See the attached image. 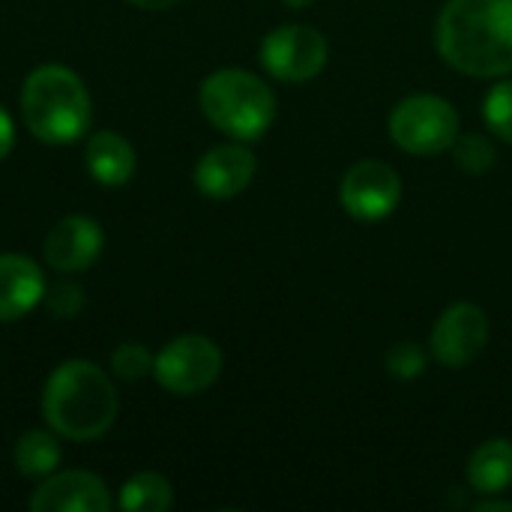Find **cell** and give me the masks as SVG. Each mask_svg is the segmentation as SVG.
Returning <instances> with one entry per match:
<instances>
[{
  "mask_svg": "<svg viewBox=\"0 0 512 512\" xmlns=\"http://www.w3.org/2000/svg\"><path fill=\"white\" fill-rule=\"evenodd\" d=\"M435 48L462 75H510L512 0H447L435 24Z\"/></svg>",
  "mask_w": 512,
  "mask_h": 512,
  "instance_id": "6da1fadb",
  "label": "cell"
},
{
  "mask_svg": "<svg viewBox=\"0 0 512 512\" xmlns=\"http://www.w3.org/2000/svg\"><path fill=\"white\" fill-rule=\"evenodd\" d=\"M42 420L63 441L87 444L111 432L120 399L111 375L90 360H63L42 387Z\"/></svg>",
  "mask_w": 512,
  "mask_h": 512,
  "instance_id": "7a4b0ae2",
  "label": "cell"
},
{
  "mask_svg": "<svg viewBox=\"0 0 512 512\" xmlns=\"http://www.w3.org/2000/svg\"><path fill=\"white\" fill-rule=\"evenodd\" d=\"M21 120L24 129L51 147L75 144L90 132L93 99L81 75L63 63L36 66L21 84Z\"/></svg>",
  "mask_w": 512,
  "mask_h": 512,
  "instance_id": "3957f363",
  "label": "cell"
},
{
  "mask_svg": "<svg viewBox=\"0 0 512 512\" xmlns=\"http://www.w3.org/2000/svg\"><path fill=\"white\" fill-rule=\"evenodd\" d=\"M201 114L234 141H258L276 120V96L267 81L246 69H216L198 90Z\"/></svg>",
  "mask_w": 512,
  "mask_h": 512,
  "instance_id": "277c9868",
  "label": "cell"
},
{
  "mask_svg": "<svg viewBox=\"0 0 512 512\" xmlns=\"http://www.w3.org/2000/svg\"><path fill=\"white\" fill-rule=\"evenodd\" d=\"M390 138L411 156L447 153L459 138V114L435 93H414L393 108Z\"/></svg>",
  "mask_w": 512,
  "mask_h": 512,
  "instance_id": "5b68a950",
  "label": "cell"
},
{
  "mask_svg": "<svg viewBox=\"0 0 512 512\" xmlns=\"http://www.w3.org/2000/svg\"><path fill=\"white\" fill-rule=\"evenodd\" d=\"M222 366V351L210 336L186 333L156 351L153 381L171 396H198L219 381Z\"/></svg>",
  "mask_w": 512,
  "mask_h": 512,
  "instance_id": "8992f818",
  "label": "cell"
},
{
  "mask_svg": "<svg viewBox=\"0 0 512 512\" xmlns=\"http://www.w3.org/2000/svg\"><path fill=\"white\" fill-rule=\"evenodd\" d=\"M330 45L309 24H282L261 42V66L285 84H303L324 72Z\"/></svg>",
  "mask_w": 512,
  "mask_h": 512,
  "instance_id": "52a82bcc",
  "label": "cell"
},
{
  "mask_svg": "<svg viewBox=\"0 0 512 512\" xmlns=\"http://www.w3.org/2000/svg\"><path fill=\"white\" fill-rule=\"evenodd\" d=\"M402 198L399 174L378 159L357 162L339 183V201L345 213L357 222H381L387 219Z\"/></svg>",
  "mask_w": 512,
  "mask_h": 512,
  "instance_id": "ba28073f",
  "label": "cell"
},
{
  "mask_svg": "<svg viewBox=\"0 0 512 512\" xmlns=\"http://www.w3.org/2000/svg\"><path fill=\"white\" fill-rule=\"evenodd\" d=\"M432 357L447 369H465L489 345V318L474 303H453L432 327Z\"/></svg>",
  "mask_w": 512,
  "mask_h": 512,
  "instance_id": "9c48e42d",
  "label": "cell"
},
{
  "mask_svg": "<svg viewBox=\"0 0 512 512\" xmlns=\"http://www.w3.org/2000/svg\"><path fill=\"white\" fill-rule=\"evenodd\" d=\"M102 249H105L102 225L90 216H81V213H69L60 222H54L42 240L45 264L60 276L90 270L99 261Z\"/></svg>",
  "mask_w": 512,
  "mask_h": 512,
  "instance_id": "30bf717a",
  "label": "cell"
},
{
  "mask_svg": "<svg viewBox=\"0 0 512 512\" xmlns=\"http://www.w3.org/2000/svg\"><path fill=\"white\" fill-rule=\"evenodd\" d=\"M33 512H111L114 495L90 471H54L30 495Z\"/></svg>",
  "mask_w": 512,
  "mask_h": 512,
  "instance_id": "8fae6325",
  "label": "cell"
},
{
  "mask_svg": "<svg viewBox=\"0 0 512 512\" xmlns=\"http://www.w3.org/2000/svg\"><path fill=\"white\" fill-rule=\"evenodd\" d=\"M258 171L255 153L243 147V141L210 147L198 165H195V189L210 201H228L237 198L243 189H249L252 177Z\"/></svg>",
  "mask_w": 512,
  "mask_h": 512,
  "instance_id": "7c38bea8",
  "label": "cell"
},
{
  "mask_svg": "<svg viewBox=\"0 0 512 512\" xmlns=\"http://www.w3.org/2000/svg\"><path fill=\"white\" fill-rule=\"evenodd\" d=\"M45 273L39 261L21 252L0 255V324L30 315L45 297Z\"/></svg>",
  "mask_w": 512,
  "mask_h": 512,
  "instance_id": "4fadbf2b",
  "label": "cell"
},
{
  "mask_svg": "<svg viewBox=\"0 0 512 512\" xmlns=\"http://www.w3.org/2000/svg\"><path fill=\"white\" fill-rule=\"evenodd\" d=\"M84 168H87V174H90L99 186L117 189V186H126V183L135 177L138 156H135V147H132L120 132L99 129V132H93V135L87 138V147H84Z\"/></svg>",
  "mask_w": 512,
  "mask_h": 512,
  "instance_id": "5bb4252c",
  "label": "cell"
},
{
  "mask_svg": "<svg viewBox=\"0 0 512 512\" xmlns=\"http://www.w3.org/2000/svg\"><path fill=\"white\" fill-rule=\"evenodd\" d=\"M468 486L477 495H501L512 486V441L492 438L468 462Z\"/></svg>",
  "mask_w": 512,
  "mask_h": 512,
  "instance_id": "9a60e30c",
  "label": "cell"
},
{
  "mask_svg": "<svg viewBox=\"0 0 512 512\" xmlns=\"http://www.w3.org/2000/svg\"><path fill=\"white\" fill-rule=\"evenodd\" d=\"M63 462L60 435L51 429H27L18 435L12 447V465L27 480H45L51 477Z\"/></svg>",
  "mask_w": 512,
  "mask_h": 512,
  "instance_id": "2e32d148",
  "label": "cell"
},
{
  "mask_svg": "<svg viewBox=\"0 0 512 512\" xmlns=\"http://www.w3.org/2000/svg\"><path fill=\"white\" fill-rule=\"evenodd\" d=\"M117 507L126 512H168L174 507L171 480L156 471H138L120 486Z\"/></svg>",
  "mask_w": 512,
  "mask_h": 512,
  "instance_id": "e0dca14e",
  "label": "cell"
},
{
  "mask_svg": "<svg viewBox=\"0 0 512 512\" xmlns=\"http://www.w3.org/2000/svg\"><path fill=\"white\" fill-rule=\"evenodd\" d=\"M153 357L141 342H123L111 351V375L120 381H144L147 375H153Z\"/></svg>",
  "mask_w": 512,
  "mask_h": 512,
  "instance_id": "ac0fdd59",
  "label": "cell"
},
{
  "mask_svg": "<svg viewBox=\"0 0 512 512\" xmlns=\"http://www.w3.org/2000/svg\"><path fill=\"white\" fill-rule=\"evenodd\" d=\"M450 150L456 156V165L462 171H468V174H486L495 165V159H498L495 156V144L486 135H477V132L459 135Z\"/></svg>",
  "mask_w": 512,
  "mask_h": 512,
  "instance_id": "d6986e66",
  "label": "cell"
},
{
  "mask_svg": "<svg viewBox=\"0 0 512 512\" xmlns=\"http://www.w3.org/2000/svg\"><path fill=\"white\" fill-rule=\"evenodd\" d=\"M483 120L486 126L512 144V81H498L483 99Z\"/></svg>",
  "mask_w": 512,
  "mask_h": 512,
  "instance_id": "ffe728a7",
  "label": "cell"
},
{
  "mask_svg": "<svg viewBox=\"0 0 512 512\" xmlns=\"http://www.w3.org/2000/svg\"><path fill=\"white\" fill-rule=\"evenodd\" d=\"M42 303H45V309H48L54 318L69 321V318L81 315V309H84V288L75 285V282H69V279L54 282V285L45 288Z\"/></svg>",
  "mask_w": 512,
  "mask_h": 512,
  "instance_id": "44dd1931",
  "label": "cell"
},
{
  "mask_svg": "<svg viewBox=\"0 0 512 512\" xmlns=\"http://www.w3.org/2000/svg\"><path fill=\"white\" fill-rule=\"evenodd\" d=\"M387 372L399 381H414L426 372V354L414 342H399L387 351Z\"/></svg>",
  "mask_w": 512,
  "mask_h": 512,
  "instance_id": "7402d4cb",
  "label": "cell"
},
{
  "mask_svg": "<svg viewBox=\"0 0 512 512\" xmlns=\"http://www.w3.org/2000/svg\"><path fill=\"white\" fill-rule=\"evenodd\" d=\"M15 147V120L12 114L0 105V162L12 153Z\"/></svg>",
  "mask_w": 512,
  "mask_h": 512,
  "instance_id": "603a6c76",
  "label": "cell"
},
{
  "mask_svg": "<svg viewBox=\"0 0 512 512\" xmlns=\"http://www.w3.org/2000/svg\"><path fill=\"white\" fill-rule=\"evenodd\" d=\"M477 512H512V501H495V495H486V501H480Z\"/></svg>",
  "mask_w": 512,
  "mask_h": 512,
  "instance_id": "cb8c5ba5",
  "label": "cell"
},
{
  "mask_svg": "<svg viewBox=\"0 0 512 512\" xmlns=\"http://www.w3.org/2000/svg\"><path fill=\"white\" fill-rule=\"evenodd\" d=\"M126 3H132V6H138V9L159 12V9H168V6H174L177 0H126Z\"/></svg>",
  "mask_w": 512,
  "mask_h": 512,
  "instance_id": "d4e9b609",
  "label": "cell"
},
{
  "mask_svg": "<svg viewBox=\"0 0 512 512\" xmlns=\"http://www.w3.org/2000/svg\"><path fill=\"white\" fill-rule=\"evenodd\" d=\"M285 6H291V9H309L315 0H282Z\"/></svg>",
  "mask_w": 512,
  "mask_h": 512,
  "instance_id": "484cf974",
  "label": "cell"
}]
</instances>
